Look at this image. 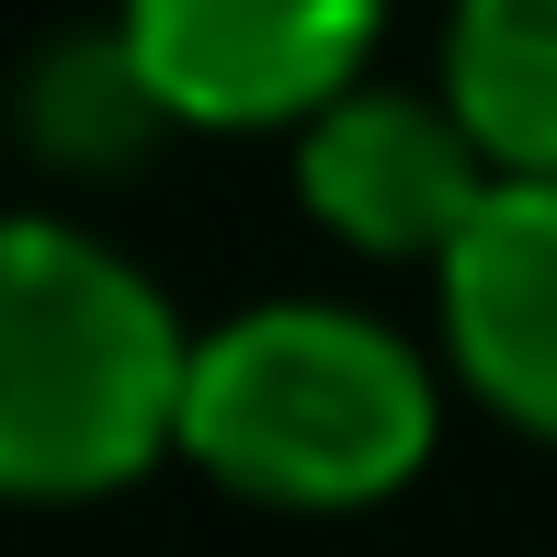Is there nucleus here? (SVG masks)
Segmentation results:
<instances>
[{"instance_id": "nucleus-1", "label": "nucleus", "mask_w": 557, "mask_h": 557, "mask_svg": "<svg viewBox=\"0 0 557 557\" xmlns=\"http://www.w3.org/2000/svg\"><path fill=\"white\" fill-rule=\"evenodd\" d=\"M455 375L364 296H250L194 331L183 467L285 523H352L433 478Z\"/></svg>"}, {"instance_id": "nucleus-2", "label": "nucleus", "mask_w": 557, "mask_h": 557, "mask_svg": "<svg viewBox=\"0 0 557 557\" xmlns=\"http://www.w3.org/2000/svg\"><path fill=\"white\" fill-rule=\"evenodd\" d=\"M194 319L69 206H0V512H91L183 467Z\"/></svg>"}, {"instance_id": "nucleus-3", "label": "nucleus", "mask_w": 557, "mask_h": 557, "mask_svg": "<svg viewBox=\"0 0 557 557\" xmlns=\"http://www.w3.org/2000/svg\"><path fill=\"white\" fill-rule=\"evenodd\" d=\"M285 183H296V216L342 250V262H375V273H433L467 216L490 206L500 160L478 148V125L444 103V81H364L342 103H319L308 125L285 137Z\"/></svg>"}, {"instance_id": "nucleus-4", "label": "nucleus", "mask_w": 557, "mask_h": 557, "mask_svg": "<svg viewBox=\"0 0 557 557\" xmlns=\"http://www.w3.org/2000/svg\"><path fill=\"white\" fill-rule=\"evenodd\" d=\"M171 137H296L387 46V0H114Z\"/></svg>"}, {"instance_id": "nucleus-5", "label": "nucleus", "mask_w": 557, "mask_h": 557, "mask_svg": "<svg viewBox=\"0 0 557 557\" xmlns=\"http://www.w3.org/2000/svg\"><path fill=\"white\" fill-rule=\"evenodd\" d=\"M433 352L467 410L557 455V171H500L433 262Z\"/></svg>"}, {"instance_id": "nucleus-6", "label": "nucleus", "mask_w": 557, "mask_h": 557, "mask_svg": "<svg viewBox=\"0 0 557 557\" xmlns=\"http://www.w3.org/2000/svg\"><path fill=\"white\" fill-rule=\"evenodd\" d=\"M12 137H23V160H35L46 183H125V171L171 137V114H160V91L137 81L114 12L91 23V35H46L35 58H23Z\"/></svg>"}, {"instance_id": "nucleus-7", "label": "nucleus", "mask_w": 557, "mask_h": 557, "mask_svg": "<svg viewBox=\"0 0 557 557\" xmlns=\"http://www.w3.org/2000/svg\"><path fill=\"white\" fill-rule=\"evenodd\" d=\"M433 81L500 171H557V0H444Z\"/></svg>"}]
</instances>
